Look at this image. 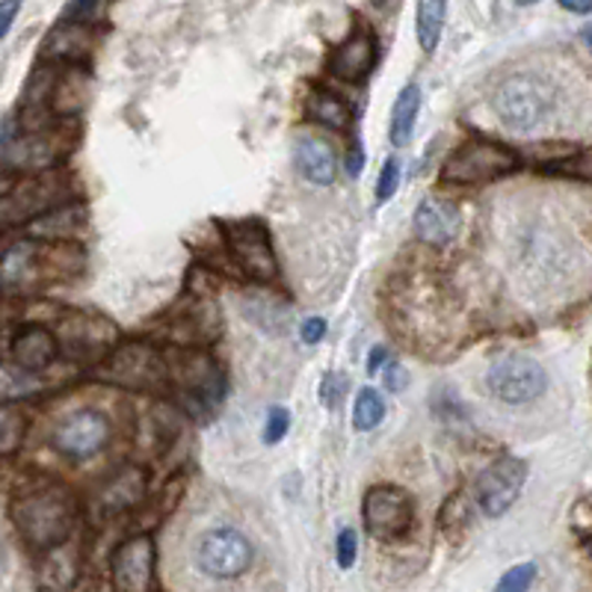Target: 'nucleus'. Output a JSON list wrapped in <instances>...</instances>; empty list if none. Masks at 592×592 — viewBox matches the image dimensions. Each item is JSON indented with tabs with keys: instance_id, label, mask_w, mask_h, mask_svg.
<instances>
[{
	"instance_id": "nucleus-18",
	"label": "nucleus",
	"mask_w": 592,
	"mask_h": 592,
	"mask_svg": "<svg viewBox=\"0 0 592 592\" xmlns=\"http://www.w3.org/2000/svg\"><path fill=\"white\" fill-rule=\"evenodd\" d=\"M104 324H108L104 317L74 315L72 320L65 324V335H69V338H65V341H69L65 350L78 356V359H101V356L116 344V329L99 335V326Z\"/></svg>"
},
{
	"instance_id": "nucleus-9",
	"label": "nucleus",
	"mask_w": 592,
	"mask_h": 592,
	"mask_svg": "<svg viewBox=\"0 0 592 592\" xmlns=\"http://www.w3.org/2000/svg\"><path fill=\"white\" fill-rule=\"evenodd\" d=\"M486 382L492 388V395L503 404H533L545 395L548 377L537 359L512 353V356L492 361Z\"/></svg>"
},
{
	"instance_id": "nucleus-31",
	"label": "nucleus",
	"mask_w": 592,
	"mask_h": 592,
	"mask_svg": "<svg viewBox=\"0 0 592 592\" xmlns=\"http://www.w3.org/2000/svg\"><path fill=\"white\" fill-rule=\"evenodd\" d=\"M287 427H290V415L282 406H273L267 415V430H264V441L267 445H276V441L285 439Z\"/></svg>"
},
{
	"instance_id": "nucleus-4",
	"label": "nucleus",
	"mask_w": 592,
	"mask_h": 592,
	"mask_svg": "<svg viewBox=\"0 0 592 592\" xmlns=\"http://www.w3.org/2000/svg\"><path fill=\"white\" fill-rule=\"evenodd\" d=\"M65 196H69L65 178H60L57 172H39L37 178H28L10 196L0 198V232H7L12 225L33 223L37 216L63 205Z\"/></svg>"
},
{
	"instance_id": "nucleus-19",
	"label": "nucleus",
	"mask_w": 592,
	"mask_h": 592,
	"mask_svg": "<svg viewBox=\"0 0 592 592\" xmlns=\"http://www.w3.org/2000/svg\"><path fill=\"white\" fill-rule=\"evenodd\" d=\"M83 223H86V211H83L81 205L54 207V211L37 216V220L30 223L28 232L48 243H60V241H72L74 234L83 228Z\"/></svg>"
},
{
	"instance_id": "nucleus-32",
	"label": "nucleus",
	"mask_w": 592,
	"mask_h": 592,
	"mask_svg": "<svg viewBox=\"0 0 592 592\" xmlns=\"http://www.w3.org/2000/svg\"><path fill=\"white\" fill-rule=\"evenodd\" d=\"M335 551H338V565H341V569H350V565L356 563V557H359V537H356V530H341Z\"/></svg>"
},
{
	"instance_id": "nucleus-41",
	"label": "nucleus",
	"mask_w": 592,
	"mask_h": 592,
	"mask_svg": "<svg viewBox=\"0 0 592 592\" xmlns=\"http://www.w3.org/2000/svg\"><path fill=\"white\" fill-rule=\"evenodd\" d=\"M519 7H530V3H537V0H516Z\"/></svg>"
},
{
	"instance_id": "nucleus-24",
	"label": "nucleus",
	"mask_w": 592,
	"mask_h": 592,
	"mask_svg": "<svg viewBox=\"0 0 592 592\" xmlns=\"http://www.w3.org/2000/svg\"><path fill=\"white\" fill-rule=\"evenodd\" d=\"M445 19H448V0H418L415 33H418V45L423 54H432L439 48Z\"/></svg>"
},
{
	"instance_id": "nucleus-29",
	"label": "nucleus",
	"mask_w": 592,
	"mask_h": 592,
	"mask_svg": "<svg viewBox=\"0 0 592 592\" xmlns=\"http://www.w3.org/2000/svg\"><path fill=\"white\" fill-rule=\"evenodd\" d=\"M537 578V565L519 563L501 574V581L494 583V592H528L530 583Z\"/></svg>"
},
{
	"instance_id": "nucleus-25",
	"label": "nucleus",
	"mask_w": 592,
	"mask_h": 592,
	"mask_svg": "<svg viewBox=\"0 0 592 592\" xmlns=\"http://www.w3.org/2000/svg\"><path fill=\"white\" fill-rule=\"evenodd\" d=\"M306 113L312 122L326 125V127H335V131H344V127L350 125V119H353L350 108H347L338 95H333V92H326V90H315L312 95H308Z\"/></svg>"
},
{
	"instance_id": "nucleus-34",
	"label": "nucleus",
	"mask_w": 592,
	"mask_h": 592,
	"mask_svg": "<svg viewBox=\"0 0 592 592\" xmlns=\"http://www.w3.org/2000/svg\"><path fill=\"white\" fill-rule=\"evenodd\" d=\"M21 0H0V39L7 37L12 28V21L19 16Z\"/></svg>"
},
{
	"instance_id": "nucleus-33",
	"label": "nucleus",
	"mask_w": 592,
	"mask_h": 592,
	"mask_svg": "<svg viewBox=\"0 0 592 592\" xmlns=\"http://www.w3.org/2000/svg\"><path fill=\"white\" fill-rule=\"evenodd\" d=\"M95 10H99V0H74V3H69V10L63 12V21H69V24H86L95 16Z\"/></svg>"
},
{
	"instance_id": "nucleus-13",
	"label": "nucleus",
	"mask_w": 592,
	"mask_h": 592,
	"mask_svg": "<svg viewBox=\"0 0 592 592\" xmlns=\"http://www.w3.org/2000/svg\"><path fill=\"white\" fill-rule=\"evenodd\" d=\"M113 590L116 592H149L154 581V542L152 537H131L116 548L113 563Z\"/></svg>"
},
{
	"instance_id": "nucleus-6",
	"label": "nucleus",
	"mask_w": 592,
	"mask_h": 592,
	"mask_svg": "<svg viewBox=\"0 0 592 592\" xmlns=\"http://www.w3.org/2000/svg\"><path fill=\"white\" fill-rule=\"evenodd\" d=\"M101 377L122 388H161L170 379L166 361L152 344L145 341H127L122 344L101 368Z\"/></svg>"
},
{
	"instance_id": "nucleus-30",
	"label": "nucleus",
	"mask_w": 592,
	"mask_h": 592,
	"mask_svg": "<svg viewBox=\"0 0 592 592\" xmlns=\"http://www.w3.org/2000/svg\"><path fill=\"white\" fill-rule=\"evenodd\" d=\"M397 184H400V161H397V157H388L377 181V205H386L388 198L395 196Z\"/></svg>"
},
{
	"instance_id": "nucleus-1",
	"label": "nucleus",
	"mask_w": 592,
	"mask_h": 592,
	"mask_svg": "<svg viewBox=\"0 0 592 592\" xmlns=\"http://www.w3.org/2000/svg\"><path fill=\"white\" fill-rule=\"evenodd\" d=\"M74 519H78L74 498L57 483L33 489L12 503V521L21 539L37 551H54L57 545H63L72 537Z\"/></svg>"
},
{
	"instance_id": "nucleus-27",
	"label": "nucleus",
	"mask_w": 592,
	"mask_h": 592,
	"mask_svg": "<svg viewBox=\"0 0 592 592\" xmlns=\"http://www.w3.org/2000/svg\"><path fill=\"white\" fill-rule=\"evenodd\" d=\"M386 418V400L374 388H361L356 397V409H353V427L359 432H368L379 427Z\"/></svg>"
},
{
	"instance_id": "nucleus-7",
	"label": "nucleus",
	"mask_w": 592,
	"mask_h": 592,
	"mask_svg": "<svg viewBox=\"0 0 592 592\" xmlns=\"http://www.w3.org/2000/svg\"><path fill=\"white\" fill-rule=\"evenodd\" d=\"M223 232L232 258L246 276L255 282H273L278 276V261L269 243L267 225L258 220H237V223H225Z\"/></svg>"
},
{
	"instance_id": "nucleus-15",
	"label": "nucleus",
	"mask_w": 592,
	"mask_h": 592,
	"mask_svg": "<svg viewBox=\"0 0 592 592\" xmlns=\"http://www.w3.org/2000/svg\"><path fill=\"white\" fill-rule=\"evenodd\" d=\"M459 207L445 198H423L415 211V234L430 246H448L459 234Z\"/></svg>"
},
{
	"instance_id": "nucleus-12",
	"label": "nucleus",
	"mask_w": 592,
	"mask_h": 592,
	"mask_svg": "<svg viewBox=\"0 0 592 592\" xmlns=\"http://www.w3.org/2000/svg\"><path fill=\"white\" fill-rule=\"evenodd\" d=\"M69 152H72L69 127H51L12 143L7 149V166L21 172H51Z\"/></svg>"
},
{
	"instance_id": "nucleus-10",
	"label": "nucleus",
	"mask_w": 592,
	"mask_h": 592,
	"mask_svg": "<svg viewBox=\"0 0 592 592\" xmlns=\"http://www.w3.org/2000/svg\"><path fill=\"white\" fill-rule=\"evenodd\" d=\"M113 439V423L99 409H81L72 412L54 430V448L69 459L99 457Z\"/></svg>"
},
{
	"instance_id": "nucleus-38",
	"label": "nucleus",
	"mask_w": 592,
	"mask_h": 592,
	"mask_svg": "<svg viewBox=\"0 0 592 592\" xmlns=\"http://www.w3.org/2000/svg\"><path fill=\"white\" fill-rule=\"evenodd\" d=\"M560 7L569 12H578V16H586L592 10V0H560Z\"/></svg>"
},
{
	"instance_id": "nucleus-2",
	"label": "nucleus",
	"mask_w": 592,
	"mask_h": 592,
	"mask_svg": "<svg viewBox=\"0 0 592 592\" xmlns=\"http://www.w3.org/2000/svg\"><path fill=\"white\" fill-rule=\"evenodd\" d=\"M554 104V92L545 81H539L533 74H519L503 81L494 92V113L510 131L528 134L539 127L551 113Z\"/></svg>"
},
{
	"instance_id": "nucleus-39",
	"label": "nucleus",
	"mask_w": 592,
	"mask_h": 592,
	"mask_svg": "<svg viewBox=\"0 0 592 592\" xmlns=\"http://www.w3.org/2000/svg\"><path fill=\"white\" fill-rule=\"evenodd\" d=\"M361 163H365V157H361L359 152L350 154V172H353V175H359V172H361Z\"/></svg>"
},
{
	"instance_id": "nucleus-28",
	"label": "nucleus",
	"mask_w": 592,
	"mask_h": 592,
	"mask_svg": "<svg viewBox=\"0 0 592 592\" xmlns=\"http://www.w3.org/2000/svg\"><path fill=\"white\" fill-rule=\"evenodd\" d=\"M24 430H28L24 412L12 409V406H0V457H10L21 448Z\"/></svg>"
},
{
	"instance_id": "nucleus-35",
	"label": "nucleus",
	"mask_w": 592,
	"mask_h": 592,
	"mask_svg": "<svg viewBox=\"0 0 592 592\" xmlns=\"http://www.w3.org/2000/svg\"><path fill=\"white\" fill-rule=\"evenodd\" d=\"M326 335V320L324 317H308L303 324V341L306 344H320Z\"/></svg>"
},
{
	"instance_id": "nucleus-36",
	"label": "nucleus",
	"mask_w": 592,
	"mask_h": 592,
	"mask_svg": "<svg viewBox=\"0 0 592 592\" xmlns=\"http://www.w3.org/2000/svg\"><path fill=\"white\" fill-rule=\"evenodd\" d=\"M386 359H388L386 347H374V350H370V361H368L370 374H379V368H386Z\"/></svg>"
},
{
	"instance_id": "nucleus-23",
	"label": "nucleus",
	"mask_w": 592,
	"mask_h": 592,
	"mask_svg": "<svg viewBox=\"0 0 592 592\" xmlns=\"http://www.w3.org/2000/svg\"><path fill=\"white\" fill-rule=\"evenodd\" d=\"M39 267V246L33 241H21L3 252L0 258V282L7 287L24 285Z\"/></svg>"
},
{
	"instance_id": "nucleus-21",
	"label": "nucleus",
	"mask_w": 592,
	"mask_h": 592,
	"mask_svg": "<svg viewBox=\"0 0 592 592\" xmlns=\"http://www.w3.org/2000/svg\"><path fill=\"white\" fill-rule=\"evenodd\" d=\"M145 492V474L140 468H125L122 474L113 477L108 486H104V492H101V510L113 516V512L131 510L140 503Z\"/></svg>"
},
{
	"instance_id": "nucleus-14",
	"label": "nucleus",
	"mask_w": 592,
	"mask_h": 592,
	"mask_svg": "<svg viewBox=\"0 0 592 592\" xmlns=\"http://www.w3.org/2000/svg\"><path fill=\"white\" fill-rule=\"evenodd\" d=\"M377 65V39L370 30H356L347 42L335 48L333 60H329V72L338 81L361 83L374 72Z\"/></svg>"
},
{
	"instance_id": "nucleus-11",
	"label": "nucleus",
	"mask_w": 592,
	"mask_h": 592,
	"mask_svg": "<svg viewBox=\"0 0 592 592\" xmlns=\"http://www.w3.org/2000/svg\"><path fill=\"white\" fill-rule=\"evenodd\" d=\"M524 477H528V466L521 459H494L477 480V507L483 510V516L498 519V516L510 510L512 503L519 501L521 489H524Z\"/></svg>"
},
{
	"instance_id": "nucleus-37",
	"label": "nucleus",
	"mask_w": 592,
	"mask_h": 592,
	"mask_svg": "<svg viewBox=\"0 0 592 592\" xmlns=\"http://www.w3.org/2000/svg\"><path fill=\"white\" fill-rule=\"evenodd\" d=\"M386 382H388V388H391V391H400V388H404V382H406L404 368L391 365V368H388V374H386Z\"/></svg>"
},
{
	"instance_id": "nucleus-17",
	"label": "nucleus",
	"mask_w": 592,
	"mask_h": 592,
	"mask_svg": "<svg viewBox=\"0 0 592 592\" xmlns=\"http://www.w3.org/2000/svg\"><path fill=\"white\" fill-rule=\"evenodd\" d=\"M294 163L303 178L320 187H329L338 175V154L333 143H326L320 136H299L294 145Z\"/></svg>"
},
{
	"instance_id": "nucleus-8",
	"label": "nucleus",
	"mask_w": 592,
	"mask_h": 592,
	"mask_svg": "<svg viewBox=\"0 0 592 592\" xmlns=\"http://www.w3.org/2000/svg\"><path fill=\"white\" fill-rule=\"evenodd\" d=\"M415 521L412 494L400 486L379 483L370 486L365 494V528L374 539L391 542L400 539Z\"/></svg>"
},
{
	"instance_id": "nucleus-20",
	"label": "nucleus",
	"mask_w": 592,
	"mask_h": 592,
	"mask_svg": "<svg viewBox=\"0 0 592 592\" xmlns=\"http://www.w3.org/2000/svg\"><path fill=\"white\" fill-rule=\"evenodd\" d=\"M92 37L86 24H69L63 21L54 33L45 39V57L48 60H63V63H78L90 54Z\"/></svg>"
},
{
	"instance_id": "nucleus-22",
	"label": "nucleus",
	"mask_w": 592,
	"mask_h": 592,
	"mask_svg": "<svg viewBox=\"0 0 592 592\" xmlns=\"http://www.w3.org/2000/svg\"><path fill=\"white\" fill-rule=\"evenodd\" d=\"M418 110H421V86H418V83H409V86L400 90L395 108H391V125H388L391 145L404 149V145L412 140Z\"/></svg>"
},
{
	"instance_id": "nucleus-40",
	"label": "nucleus",
	"mask_w": 592,
	"mask_h": 592,
	"mask_svg": "<svg viewBox=\"0 0 592 592\" xmlns=\"http://www.w3.org/2000/svg\"><path fill=\"white\" fill-rule=\"evenodd\" d=\"M7 572V548H3V539H0V578Z\"/></svg>"
},
{
	"instance_id": "nucleus-3",
	"label": "nucleus",
	"mask_w": 592,
	"mask_h": 592,
	"mask_svg": "<svg viewBox=\"0 0 592 592\" xmlns=\"http://www.w3.org/2000/svg\"><path fill=\"white\" fill-rule=\"evenodd\" d=\"M519 163L521 157L512 152L510 145L489 143V140H471V143L459 145L457 152L450 154L441 178H445V184L471 187V184H483V181L510 175V172L519 170Z\"/></svg>"
},
{
	"instance_id": "nucleus-26",
	"label": "nucleus",
	"mask_w": 592,
	"mask_h": 592,
	"mask_svg": "<svg viewBox=\"0 0 592 592\" xmlns=\"http://www.w3.org/2000/svg\"><path fill=\"white\" fill-rule=\"evenodd\" d=\"M42 379L37 374H28L21 370L19 365L12 361H0V404H12V400H24V397H33L37 391H42Z\"/></svg>"
},
{
	"instance_id": "nucleus-5",
	"label": "nucleus",
	"mask_w": 592,
	"mask_h": 592,
	"mask_svg": "<svg viewBox=\"0 0 592 592\" xmlns=\"http://www.w3.org/2000/svg\"><path fill=\"white\" fill-rule=\"evenodd\" d=\"M255 548L237 528H214L196 542V565L211 578L232 581L249 572Z\"/></svg>"
},
{
	"instance_id": "nucleus-16",
	"label": "nucleus",
	"mask_w": 592,
	"mask_h": 592,
	"mask_svg": "<svg viewBox=\"0 0 592 592\" xmlns=\"http://www.w3.org/2000/svg\"><path fill=\"white\" fill-rule=\"evenodd\" d=\"M57 356H60V341L45 326L30 324L12 338V365H19L28 374H39L48 365H54Z\"/></svg>"
}]
</instances>
